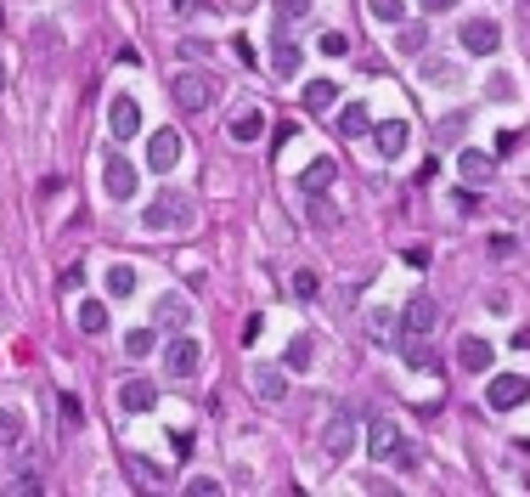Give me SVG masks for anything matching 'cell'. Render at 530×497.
Instances as JSON below:
<instances>
[{
    "label": "cell",
    "mask_w": 530,
    "mask_h": 497,
    "mask_svg": "<svg viewBox=\"0 0 530 497\" xmlns=\"http://www.w3.org/2000/svg\"><path fill=\"white\" fill-rule=\"evenodd\" d=\"M310 362H316V339H310V334H293L288 351H283V367H288V373H305Z\"/></svg>",
    "instance_id": "44dd1931"
},
{
    "label": "cell",
    "mask_w": 530,
    "mask_h": 497,
    "mask_svg": "<svg viewBox=\"0 0 530 497\" xmlns=\"http://www.w3.org/2000/svg\"><path fill=\"white\" fill-rule=\"evenodd\" d=\"M102 186H107L113 204H130V198H136V164L124 159V153H107V159H102Z\"/></svg>",
    "instance_id": "52a82bcc"
},
{
    "label": "cell",
    "mask_w": 530,
    "mask_h": 497,
    "mask_svg": "<svg viewBox=\"0 0 530 497\" xmlns=\"http://www.w3.org/2000/svg\"><path fill=\"white\" fill-rule=\"evenodd\" d=\"M152 345H159V328H130V334H124V351H130V356H147Z\"/></svg>",
    "instance_id": "f1b7e54d"
},
{
    "label": "cell",
    "mask_w": 530,
    "mask_h": 497,
    "mask_svg": "<svg viewBox=\"0 0 530 497\" xmlns=\"http://www.w3.org/2000/svg\"><path fill=\"white\" fill-rule=\"evenodd\" d=\"M152 322H159V328H169V334H181L186 322H192V300H186L181 288H164L159 305H152Z\"/></svg>",
    "instance_id": "30bf717a"
},
{
    "label": "cell",
    "mask_w": 530,
    "mask_h": 497,
    "mask_svg": "<svg viewBox=\"0 0 530 497\" xmlns=\"http://www.w3.org/2000/svg\"><path fill=\"white\" fill-rule=\"evenodd\" d=\"M265 136V114L260 107H238L231 114V142H260Z\"/></svg>",
    "instance_id": "ffe728a7"
},
{
    "label": "cell",
    "mask_w": 530,
    "mask_h": 497,
    "mask_svg": "<svg viewBox=\"0 0 530 497\" xmlns=\"http://www.w3.org/2000/svg\"><path fill=\"white\" fill-rule=\"evenodd\" d=\"M367 12H372V18H378V23H407V0H367Z\"/></svg>",
    "instance_id": "484cf974"
},
{
    "label": "cell",
    "mask_w": 530,
    "mask_h": 497,
    "mask_svg": "<svg viewBox=\"0 0 530 497\" xmlns=\"http://www.w3.org/2000/svg\"><path fill=\"white\" fill-rule=\"evenodd\" d=\"M457 45H463V51H474V57H491L496 45H503V28H496L491 18H469V23L457 28Z\"/></svg>",
    "instance_id": "9c48e42d"
},
{
    "label": "cell",
    "mask_w": 530,
    "mask_h": 497,
    "mask_svg": "<svg viewBox=\"0 0 530 497\" xmlns=\"http://www.w3.org/2000/svg\"><path fill=\"white\" fill-rule=\"evenodd\" d=\"M169 97H175V107H181V114H204V107L214 102V74H198V68L175 74Z\"/></svg>",
    "instance_id": "3957f363"
},
{
    "label": "cell",
    "mask_w": 530,
    "mask_h": 497,
    "mask_svg": "<svg viewBox=\"0 0 530 497\" xmlns=\"http://www.w3.org/2000/svg\"><path fill=\"white\" fill-rule=\"evenodd\" d=\"M463 74L451 68V62H424V85H457Z\"/></svg>",
    "instance_id": "f546056e"
},
{
    "label": "cell",
    "mask_w": 530,
    "mask_h": 497,
    "mask_svg": "<svg viewBox=\"0 0 530 497\" xmlns=\"http://www.w3.org/2000/svg\"><path fill=\"white\" fill-rule=\"evenodd\" d=\"M152 407H159V384H152V379L136 373V379L119 384V413H152Z\"/></svg>",
    "instance_id": "4fadbf2b"
},
{
    "label": "cell",
    "mask_w": 530,
    "mask_h": 497,
    "mask_svg": "<svg viewBox=\"0 0 530 497\" xmlns=\"http://www.w3.org/2000/svg\"><path fill=\"white\" fill-rule=\"evenodd\" d=\"M198 367H204V345H198L192 334H175L164 345V373H169V379H192Z\"/></svg>",
    "instance_id": "5b68a950"
},
{
    "label": "cell",
    "mask_w": 530,
    "mask_h": 497,
    "mask_svg": "<svg viewBox=\"0 0 530 497\" xmlns=\"http://www.w3.org/2000/svg\"><path fill=\"white\" fill-rule=\"evenodd\" d=\"M491 362H496V356H491V345H486L479 334H463V339H457V367H463V373H486Z\"/></svg>",
    "instance_id": "9a60e30c"
},
{
    "label": "cell",
    "mask_w": 530,
    "mask_h": 497,
    "mask_svg": "<svg viewBox=\"0 0 530 497\" xmlns=\"http://www.w3.org/2000/svg\"><path fill=\"white\" fill-rule=\"evenodd\" d=\"M424 45H429V28H417V23H407V28H401V51H407V57H417Z\"/></svg>",
    "instance_id": "4dcf8cb0"
},
{
    "label": "cell",
    "mask_w": 530,
    "mask_h": 497,
    "mask_svg": "<svg viewBox=\"0 0 530 497\" xmlns=\"http://www.w3.org/2000/svg\"><path fill=\"white\" fill-rule=\"evenodd\" d=\"M0 91H6V62H0Z\"/></svg>",
    "instance_id": "b9f144b4"
},
{
    "label": "cell",
    "mask_w": 530,
    "mask_h": 497,
    "mask_svg": "<svg viewBox=\"0 0 530 497\" xmlns=\"http://www.w3.org/2000/svg\"><path fill=\"white\" fill-rule=\"evenodd\" d=\"M277 12H283V18H305L310 0H277Z\"/></svg>",
    "instance_id": "74e56055"
},
{
    "label": "cell",
    "mask_w": 530,
    "mask_h": 497,
    "mask_svg": "<svg viewBox=\"0 0 530 497\" xmlns=\"http://www.w3.org/2000/svg\"><path fill=\"white\" fill-rule=\"evenodd\" d=\"M525 401H530L525 373H491V384H486V407L491 413H513V407H525Z\"/></svg>",
    "instance_id": "277c9868"
},
{
    "label": "cell",
    "mask_w": 530,
    "mask_h": 497,
    "mask_svg": "<svg viewBox=\"0 0 530 497\" xmlns=\"http://www.w3.org/2000/svg\"><path fill=\"white\" fill-rule=\"evenodd\" d=\"M62 424H68V430H80V424H85V407H80V396H62Z\"/></svg>",
    "instance_id": "836d02e7"
},
{
    "label": "cell",
    "mask_w": 530,
    "mask_h": 497,
    "mask_svg": "<svg viewBox=\"0 0 530 497\" xmlns=\"http://www.w3.org/2000/svg\"><path fill=\"white\" fill-rule=\"evenodd\" d=\"M248 384H254V396L271 401V407L288 396V373H283V367H254V373H248Z\"/></svg>",
    "instance_id": "2e32d148"
},
{
    "label": "cell",
    "mask_w": 530,
    "mask_h": 497,
    "mask_svg": "<svg viewBox=\"0 0 530 497\" xmlns=\"http://www.w3.org/2000/svg\"><path fill=\"white\" fill-rule=\"evenodd\" d=\"M107 130H113L119 142H130V136L142 130V102H136V97H124V91H119V97L107 102Z\"/></svg>",
    "instance_id": "8fae6325"
},
{
    "label": "cell",
    "mask_w": 530,
    "mask_h": 497,
    "mask_svg": "<svg viewBox=\"0 0 530 497\" xmlns=\"http://www.w3.org/2000/svg\"><path fill=\"white\" fill-rule=\"evenodd\" d=\"M333 97H339V85H333V80H310L300 102H305V114H327V107H333Z\"/></svg>",
    "instance_id": "603a6c76"
},
{
    "label": "cell",
    "mask_w": 530,
    "mask_h": 497,
    "mask_svg": "<svg viewBox=\"0 0 530 497\" xmlns=\"http://www.w3.org/2000/svg\"><path fill=\"white\" fill-rule=\"evenodd\" d=\"M401 322H407V334H412V339H424V334L440 328V305H434L429 294H412L407 311H401Z\"/></svg>",
    "instance_id": "7c38bea8"
},
{
    "label": "cell",
    "mask_w": 530,
    "mask_h": 497,
    "mask_svg": "<svg viewBox=\"0 0 530 497\" xmlns=\"http://www.w3.org/2000/svg\"><path fill=\"white\" fill-rule=\"evenodd\" d=\"M23 435H28V418L18 407H0V446H18Z\"/></svg>",
    "instance_id": "cb8c5ba5"
},
{
    "label": "cell",
    "mask_w": 530,
    "mask_h": 497,
    "mask_svg": "<svg viewBox=\"0 0 530 497\" xmlns=\"http://www.w3.org/2000/svg\"><path fill=\"white\" fill-rule=\"evenodd\" d=\"M345 51H350V40L339 35V28H333V35H322V57H345Z\"/></svg>",
    "instance_id": "8d00e7d4"
},
{
    "label": "cell",
    "mask_w": 530,
    "mask_h": 497,
    "mask_svg": "<svg viewBox=\"0 0 530 497\" xmlns=\"http://www.w3.org/2000/svg\"><path fill=\"white\" fill-rule=\"evenodd\" d=\"M367 130H372L367 107H362V102H350L345 114H339V136H350V142H355V136H367Z\"/></svg>",
    "instance_id": "d4e9b609"
},
{
    "label": "cell",
    "mask_w": 530,
    "mask_h": 497,
    "mask_svg": "<svg viewBox=\"0 0 530 497\" xmlns=\"http://www.w3.org/2000/svg\"><path fill=\"white\" fill-rule=\"evenodd\" d=\"M367 453L378 458V463H395L401 475H417V463H424V458H417V446L389 424V418H372V424H367Z\"/></svg>",
    "instance_id": "7a4b0ae2"
},
{
    "label": "cell",
    "mask_w": 530,
    "mask_h": 497,
    "mask_svg": "<svg viewBox=\"0 0 530 497\" xmlns=\"http://www.w3.org/2000/svg\"><path fill=\"white\" fill-rule=\"evenodd\" d=\"M192 221H198V204L186 193H175V186H164L159 198L142 209V232H152V238H181V232H192Z\"/></svg>",
    "instance_id": "6da1fadb"
},
{
    "label": "cell",
    "mask_w": 530,
    "mask_h": 497,
    "mask_svg": "<svg viewBox=\"0 0 530 497\" xmlns=\"http://www.w3.org/2000/svg\"><path fill=\"white\" fill-rule=\"evenodd\" d=\"M355 453V413H333L322 430V458L327 463H345Z\"/></svg>",
    "instance_id": "8992f818"
},
{
    "label": "cell",
    "mask_w": 530,
    "mask_h": 497,
    "mask_svg": "<svg viewBox=\"0 0 530 497\" xmlns=\"http://www.w3.org/2000/svg\"><path fill=\"white\" fill-rule=\"evenodd\" d=\"M457 170H463V181H469V186H486L496 176V159H491V153H479V147H469L457 159Z\"/></svg>",
    "instance_id": "ac0fdd59"
},
{
    "label": "cell",
    "mask_w": 530,
    "mask_h": 497,
    "mask_svg": "<svg viewBox=\"0 0 530 497\" xmlns=\"http://www.w3.org/2000/svg\"><path fill=\"white\" fill-rule=\"evenodd\" d=\"M407 367H412V373H434V351L412 339V345H407Z\"/></svg>",
    "instance_id": "1f68e13d"
},
{
    "label": "cell",
    "mask_w": 530,
    "mask_h": 497,
    "mask_svg": "<svg viewBox=\"0 0 530 497\" xmlns=\"http://www.w3.org/2000/svg\"><path fill=\"white\" fill-rule=\"evenodd\" d=\"M372 147H378V159H401V153L412 147V124L407 119H384V124H372Z\"/></svg>",
    "instance_id": "ba28073f"
},
{
    "label": "cell",
    "mask_w": 530,
    "mask_h": 497,
    "mask_svg": "<svg viewBox=\"0 0 530 497\" xmlns=\"http://www.w3.org/2000/svg\"><path fill=\"white\" fill-rule=\"evenodd\" d=\"M333 176H339V164H333V159H310V164H305V176H300V193H305V198H322L327 186H333Z\"/></svg>",
    "instance_id": "e0dca14e"
},
{
    "label": "cell",
    "mask_w": 530,
    "mask_h": 497,
    "mask_svg": "<svg viewBox=\"0 0 530 497\" xmlns=\"http://www.w3.org/2000/svg\"><path fill=\"white\" fill-rule=\"evenodd\" d=\"M214 492H221L214 475H192V480H186V497H214Z\"/></svg>",
    "instance_id": "d6a6232c"
},
{
    "label": "cell",
    "mask_w": 530,
    "mask_h": 497,
    "mask_svg": "<svg viewBox=\"0 0 530 497\" xmlns=\"http://www.w3.org/2000/svg\"><path fill=\"white\" fill-rule=\"evenodd\" d=\"M372 339H395V317H389V311H372Z\"/></svg>",
    "instance_id": "e575fe53"
},
{
    "label": "cell",
    "mask_w": 530,
    "mask_h": 497,
    "mask_svg": "<svg viewBox=\"0 0 530 497\" xmlns=\"http://www.w3.org/2000/svg\"><path fill=\"white\" fill-rule=\"evenodd\" d=\"M310 221H316V226H339V215H333V204H322V198H310Z\"/></svg>",
    "instance_id": "d590c367"
},
{
    "label": "cell",
    "mask_w": 530,
    "mask_h": 497,
    "mask_svg": "<svg viewBox=\"0 0 530 497\" xmlns=\"http://www.w3.org/2000/svg\"><path fill=\"white\" fill-rule=\"evenodd\" d=\"M80 328H85V334H107V305H102V300H85V305H80Z\"/></svg>",
    "instance_id": "4316f807"
},
{
    "label": "cell",
    "mask_w": 530,
    "mask_h": 497,
    "mask_svg": "<svg viewBox=\"0 0 530 497\" xmlns=\"http://www.w3.org/2000/svg\"><path fill=\"white\" fill-rule=\"evenodd\" d=\"M136 277H142V272H136L130 260H113L107 277H102V283H107V300H130V294H136Z\"/></svg>",
    "instance_id": "d6986e66"
},
{
    "label": "cell",
    "mask_w": 530,
    "mask_h": 497,
    "mask_svg": "<svg viewBox=\"0 0 530 497\" xmlns=\"http://www.w3.org/2000/svg\"><path fill=\"white\" fill-rule=\"evenodd\" d=\"M260 334H265V317H248V322H243V345H254Z\"/></svg>",
    "instance_id": "f35d334b"
},
{
    "label": "cell",
    "mask_w": 530,
    "mask_h": 497,
    "mask_svg": "<svg viewBox=\"0 0 530 497\" xmlns=\"http://www.w3.org/2000/svg\"><path fill=\"white\" fill-rule=\"evenodd\" d=\"M271 74H277V80H293V74H300V45H293L288 35L271 45Z\"/></svg>",
    "instance_id": "7402d4cb"
},
{
    "label": "cell",
    "mask_w": 530,
    "mask_h": 497,
    "mask_svg": "<svg viewBox=\"0 0 530 497\" xmlns=\"http://www.w3.org/2000/svg\"><path fill=\"white\" fill-rule=\"evenodd\" d=\"M417 6L429 12V18H440V12H451V6H463V0H417Z\"/></svg>",
    "instance_id": "ab89813d"
},
{
    "label": "cell",
    "mask_w": 530,
    "mask_h": 497,
    "mask_svg": "<svg viewBox=\"0 0 530 497\" xmlns=\"http://www.w3.org/2000/svg\"><path fill=\"white\" fill-rule=\"evenodd\" d=\"M288 288H293V300H316L322 283H316V272H310V266H300V272L288 277Z\"/></svg>",
    "instance_id": "83f0119b"
},
{
    "label": "cell",
    "mask_w": 530,
    "mask_h": 497,
    "mask_svg": "<svg viewBox=\"0 0 530 497\" xmlns=\"http://www.w3.org/2000/svg\"><path fill=\"white\" fill-rule=\"evenodd\" d=\"M169 6H175V12H181V18H192V12H204V6H209V0H169Z\"/></svg>",
    "instance_id": "60d3db41"
},
{
    "label": "cell",
    "mask_w": 530,
    "mask_h": 497,
    "mask_svg": "<svg viewBox=\"0 0 530 497\" xmlns=\"http://www.w3.org/2000/svg\"><path fill=\"white\" fill-rule=\"evenodd\" d=\"M147 164L159 170V176H169V170L181 164V136L175 130H152L147 136Z\"/></svg>",
    "instance_id": "5bb4252c"
}]
</instances>
